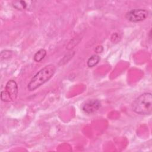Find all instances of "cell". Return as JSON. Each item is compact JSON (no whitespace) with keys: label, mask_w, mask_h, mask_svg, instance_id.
Returning <instances> with one entry per match:
<instances>
[{"label":"cell","mask_w":152,"mask_h":152,"mask_svg":"<svg viewBox=\"0 0 152 152\" xmlns=\"http://www.w3.org/2000/svg\"><path fill=\"white\" fill-rule=\"evenodd\" d=\"M55 66L53 64H49L41 69L33 76L28 84V90L34 91L49 81L55 74Z\"/></svg>","instance_id":"cell-1"},{"label":"cell","mask_w":152,"mask_h":152,"mask_svg":"<svg viewBox=\"0 0 152 152\" xmlns=\"http://www.w3.org/2000/svg\"><path fill=\"white\" fill-rule=\"evenodd\" d=\"M134 112L140 115H149L152 111V94L144 93L135 99L132 103Z\"/></svg>","instance_id":"cell-2"},{"label":"cell","mask_w":152,"mask_h":152,"mask_svg":"<svg viewBox=\"0 0 152 152\" xmlns=\"http://www.w3.org/2000/svg\"><path fill=\"white\" fill-rule=\"evenodd\" d=\"M18 94L17 83L12 80H9L5 86V90L1 91V98L2 101L11 102L15 100Z\"/></svg>","instance_id":"cell-3"},{"label":"cell","mask_w":152,"mask_h":152,"mask_svg":"<svg viewBox=\"0 0 152 152\" xmlns=\"http://www.w3.org/2000/svg\"><path fill=\"white\" fill-rule=\"evenodd\" d=\"M148 15V12L144 9H134L129 11L125 14L126 18L131 22L137 23L145 20Z\"/></svg>","instance_id":"cell-4"},{"label":"cell","mask_w":152,"mask_h":152,"mask_svg":"<svg viewBox=\"0 0 152 152\" xmlns=\"http://www.w3.org/2000/svg\"><path fill=\"white\" fill-rule=\"evenodd\" d=\"M101 106V103L99 100L91 99L86 101L81 106L82 110L86 113L91 114L97 110Z\"/></svg>","instance_id":"cell-5"},{"label":"cell","mask_w":152,"mask_h":152,"mask_svg":"<svg viewBox=\"0 0 152 152\" xmlns=\"http://www.w3.org/2000/svg\"><path fill=\"white\" fill-rule=\"evenodd\" d=\"M100 61V57L97 55H93L91 56L87 61V66L88 67H93L96 65Z\"/></svg>","instance_id":"cell-6"},{"label":"cell","mask_w":152,"mask_h":152,"mask_svg":"<svg viewBox=\"0 0 152 152\" xmlns=\"http://www.w3.org/2000/svg\"><path fill=\"white\" fill-rule=\"evenodd\" d=\"M46 55V51L44 49H40L34 55V60L36 62H40Z\"/></svg>","instance_id":"cell-7"},{"label":"cell","mask_w":152,"mask_h":152,"mask_svg":"<svg viewBox=\"0 0 152 152\" xmlns=\"http://www.w3.org/2000/svg\"><path fill=\"white\" fill-rule=\"evenodd\" d=\"M13 7L18 10H23L27 8V4L25 1H15L13 2Z\"/></svg>","instance_id":"cell-8"},{"label":"cell","mask_w":152,"mask_h":152,"mask_svg":"<svg viewBox=\"0 0 152 152\" xmlns=\"http://www.w3.org/2000/svg\"><path fill=\"white\" fill-rule=\"evenodd\" d=\"M11 54H12L11 51H10V50H5L2 51L1 53V60H2L3 59H5L10 58V56H11Z\"/></svg>","instance_id":"cell-9"},{"label":"cell","mask_w":152,"mask_h":152,"mask_svg":"<svg viewBox=\"0 0 152 152\" xmlns=\"http://www.w3.org/2000/svg\"><path fill=\"white\" fill-rule=\"evenodd\" d=\"M120 36L119 34H118L117 33H115L112 34V37H111V40L113 42V43H117L120 40Z\"/></svg>","instance_id":"cell-10"},{"label":"cell","mask_w":152,"mask_h":152,"mask_svg":"<svg viewBox=\"0 0 152 152\" xmlns=\"http://www.w3.org/2000/svg\"><path fill=\"white\" fill-rule=\"evenodd\" d=\"M103 50V47L102 46H98L95 49V51L97 53H101Z\"/></svg>","instance_id":"cell-11"}]
</instances>
